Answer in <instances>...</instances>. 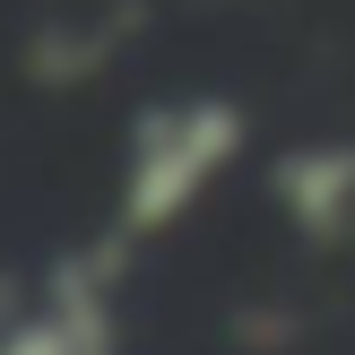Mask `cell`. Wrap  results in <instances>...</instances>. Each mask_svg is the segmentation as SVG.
Returning <instances> with one entry per match:
<instances>
[{"instance_id":"obj_1","label":"cell","mask_w":355,"mask_h":355,"mask_svg":"<svg viewBox=\"0 0 355 355\" xmlns=\"http://www.w3.org/2000/svg\"><path fill=\"white\" fill-rule=\"evenodd\" d=\"M243 156V104L234 96H182L130 113V148H121V208L113 225L130 243L182 225L191 208L217 191V173Z\"/></svg>"},{"instance_id":"obj_2","label":"cell","mask_w":355,"mask_h":355,"mask_svg":"<svg viewBox=\"0 0 355 355\" xmlns=\"http://www.w3.org/2000/svg\"><path fill=\"white\" fill-rule=\"evenodd\" d=\"M121 225H113V243H96V252H61L44 269V286H35V304L61 321V338L69 355H121V304H113V277L130 269L121 260Z\"/></svg>"},{"instance_id":"obj_3","label":"cell","mask_w":355,"mask_h":355,"mask_svg":"<svg viewBox=\"0 0 355 355\" xmlns=\"http://www.w3.org/2000/svg\"><path fill=\"white\" fill-rule=\"evenodd\" d=\"M269 200L304 243L355 234V139H304L269 165Z\"/></svg>"},{"instance_id":"obj_4","label":"cell","mask_w":355,"mask_h":355,"mask_svg":"<svg viewBox=\"0 0 355 355\" xmlns=\"http://www.w3.org/2000/svg\"><path fill=\"white\" fill-rule=\"evenodd\" d=\"M96 69H104V35H35V52H26V78H44V87H78Z\"/></svg>"},{"instance_id":"obj_5","label":"cell","mask_w":355,"mask_h":355,"mask_svg":"<svg viewBox=\"0 0 355 355\" xmlns=\"http://www.w3.org/2000/svg\"><path fill=\"white\" fill-rule=\"evenodd\" d=\"M0 355H69V338H61V321L35 304V312H9V321H0Z\"/></svg>"}]
</instances>
